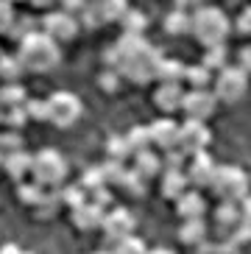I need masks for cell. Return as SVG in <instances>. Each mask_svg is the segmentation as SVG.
<instances>
[{
  "instance_id": "cell-9",
  "label": "cell",
  "mask_w": 251,
  "mask_h": 254,
  "mask_svg": "<svg viewBox=\"0 0 251 254\" xmlns=\"http://www.w3.org/2000/svg\"><path fill=\"white\" fill-rule=\"evenodd\" d=\"M215 106H218V98H215L212 90H187L182 115H185L187 120L207 123V120L215 115Z\"/></svg>"
},
{
  "instance_id": "cell-20",
  "label": "cell",
  "mask_w": 251,
  "mask_h": 254,
  "mask_svg": "<svg viewBox=\"0 0 251 254\" xmlns=\"http://www.w3.org/2000/svg\"><path fill=\"white\" fill-rule=\"evenodd\" d=\"M187 64L179 59H162L156 70V84H185Z\"/></svg>"
},
{
  "instance_id": "cell-4",
  "label": "cell",
  "mask_w": 251,
  "mask_h": 254,
  "mask_svg": "<svg viewBox=\"0 0 251 254\" xmlns=\"http://www.w3.org/2000/svg\"><path fill=\"white\" fill-rule=\"evenodd\" d=\"M31 182H37L45 190H56L67 182V159L56 148H42L34 154V171Z\"/></svg>"
},
{
  "instance_id": "cell-5",
  "label": "cell",
  "mask_w": 251,
  "mask_h": 254,
  "mask_svg": "<svg viewBox=\"0 0 251 254\" xmlns=\"http://www.w3.org/2000/svg\"><path fill=\"white\" fill-rule=\"evenodd\" d=\"M223 204H240L249 198V176L237 165H218V173L209 187Z\"/></svg>"
},
{
  "instance_id": "cell-35",
  "label": "cell",
  "mask_w": 251,
  "mask_h": 254,
  "mask_svg": "<svg viewBox=\"0 0 251 254\" xmlns=\"http://www.w3.org/2000/svg\"><path fill=\"white\" fill-rule=\"evenodd\" d=\"M109 157H112V162H123L126 157H134L131 148H128V142H126V137L109 140Z\"/></svg>"
},
{
  "instance_id": "cell-17",
  "label": "cell",
  "mask_w": 251,
  "mask_h": 254,
  "mask_svg": "<svg viewBox=\"0 0 251 254\" xmlns=\"http://www.w3.org/2000/svg\"><path fill=\"white\" fill-rule=\"evenodd\" d=\"M6 173L11 176L14 182H25L34 171V157L25 154V151H14V154H6V162H3Z\"/></svg>"
},
{
  "instance_id": "cell-28",
  "label": "cell",
  "mask_w": 251,
  "mask_h": 254,
  "mask_svg": "<svg viewBox=\"0 0 251 254\" xmlns=\"http://www.w3.org/2000/svg\"><path fill=\"white\" fill-rule=\"evenodd\" d=\"M120 23H123V28H126L123 34H131V37H142V31H145V25H148L145 23V14L137 11V8H128Z\"/></svg>"
},
{
  "instance_id": "cell-41",
  "label": "cell",
  "mask_w": 251,
  "mask_h": 254,
  "mask_svg": "<svg viewBox=\"0 0 251 254\" xmlns=\"http://www.w3.org/2000/svg\"><path fill=\"white\" fill-rule=\"evenodd\" d=\"M240 70H246V73H251V45L240 51Z\"/></svg>"
},
{
  "instance_id": "cell-27",
  "label": "cell",
  "mask_w": 251,
  "mask_h": 254,
  "mask_svg": "<svg viewBox=\"0 0 251 254\" xmlns=\"http://www.w3.org/2000/svg\"><path fill=\"white\" fill-rule=\"evenodd\" d=\"M204 235H207V226H204V221H185L182 224V229H179V238H182V243H190V246H195V243H201L204 240Z\"/></svg>"
},
{
  "instance_id": "cell-15",
  "label": "cell",
  "mask_w": 251,
  "mask_h": 254,
  "mask_svg": "<svg viewBox=\"0 0 251 254\" xmlns=\"http://www.w3.org/2000/svg\"><path fill=\"white\" fill-rule=\"evenodd\" d=\"M104 218H106V209H101L92 201H87L84 207L73 209V224L81 232H92V229H98V226H104Z\"/></svg>"
},
{
  "instance_id": "cell-31",
  "label": "cell",
  "mask_w": 251,
  "mask_h": 254,
  "mask_svg": "<svg viewBox=\"0 0 251 254\" xmlns=\"http://www.w3.org/2000/svg\"><path fill=\"white\" fill-rule=\"evenodd\" d=\"M25 115H28V120H37V123H45V120L51 123V106L42 98H31L25 104Z\"/></svg>"
},
{
  "instance_id": "cell-26",
  "label": "cell",
  "mask_w": 251,
  "mask_h": 254,
  "mask_svg": "<svg viewBox=\"0 0 251 254\" xmlns=\"http://www.w3.org/2000/svg\"><path fill=\"white\" fill-rule=\"evenodd\" d=\"M126 142H128V148H131V154L137 157V154H142V151H148L154 142H151V128L148 126H134L128 134H126Z\"/></svg>"
},
{
  "instance_id": "cell-10",
  "label": "cell",
  "mask_w": 251,
  "mask_h": 254,
  "mask_svg": "<svg viewBox=\"0 0 251 254\" xmlns=\"http://www.w3.org/2000/svg\"><path fill=\"white\" fill-rule=\"evenodd\" d=\"M212 140L207 123H198V120H185L182 123V137H179V148L185 151L187 157H195V154H204Z\"/></svg>"
},
{
  "instance_id": "cell-1",
  "label": "cell",
  "mask_w": 251,
  "mask_h": 254,
  "mask_svg": "<svg viewBox=\"0 0 251 254\" xmlns=\"http://www.w3.org/2000/svg\"><path fill=\"white\" fill-rule=\"evenodd\" d=\"M106 62H109L112 70H118L120 78L134 84H148L156 81V70H159V51L154 45H148L145 37H131V34H123V37L115 42L109 53H106Z\"/></svg>"
},
{
  "instance_id": "cell-3",
  "label": "cell",
  "mask_w": 251,
  "mask_h": 254,
  "mask_svg": "<svg viewBox=\"0 0 251 254\" xmlns=\"http://www.w3.org/2000/svg\"><path fill=\"white\" fill-rule=\"evenodd\" d=\"M232 34V20L221 6H201L192 11V39L204 51L223 48Z\"/></svg>"
},
{
  "instance_id": "cell-24",
  "label": "cell",
  "mask_w": 251,
  "mask_h": 254,
  "mask_svg": "<svg viewBox=\"0 0 251 254\" xmlns=\"http://www.w3.org/2000/svg\"><path fill=\"white\" fill-rule=\"evenodd\" d=\"M22 73H28V70L22 67L20 56H0V81L6 84H17L22 78Z\"/></svg>"
},
{
  "instance_id": "cell-21",
  "label": "cell",
  "mask_w": 251,
  "mask_h": 254,
  "mask_svg": "<svg viewBox=\"0 0 251 254\" xmlns=\"http://www.w3.org/2000/svg\"><path fill=\"white\" fill-rule=\"evenodd\" d=\"M165 31L170 37H192V11H185V8H176L165 17Z\"/></svg>"
},
{
  "instance_id": "cell-11",
  "label": "cell",
  "mask_w": 251,
  "mask_h": 254,
  "mask_svg": "<svg viewBox=\"0 0 251 254\" xmlns=\"http://www.w3.org/2000/svg\"><path fill=\"white\" fill-rule=\"evenodd\" d=\"M215 173H218V165H215V159L209 157L207 151L190 157V165H187V179H190V187H195V190H207V187H212Z\"/></svg>"
},
{
  "instance_id": "cell-2",
  "label": "cell",
  "mask_w": 251,
  "mask_h": 254,
  "mask_svg": "<svg viewBox=\"0 0 251 254\" xmlns=\"http://www.w3.org/2000/svg\"><path fill=\"white\" fill-rule=\"evenodd\" d=\"M17 56H20L22 67L28 70V73L45 75V73H53V70L59 67L62 45L53 42L45 31H34V34H28V37L17 45Z\"/></svg>"
},
{
  "instance_id": "cell-36",
  "label": "cell",
  "mask_w": 251,
  "mask_h": 254,
  "mask_svg": "<svg viewBox=\"0 0 251 254\" xmlns=\"http://www.w3.org/2000/svg\"><path fill=\"white\" fill-rule=\"evenodd\" d=\"M14 23V6L8 0H0V34H11Z\"/></svg>"
},
{
  "instance_id": "cell-22",
  "label": "cell",
  "mask_w": 251,
  "mask_h": 254,
  "mask_svg": "<svg viewBox=\"0 0 251 254\" xmlns=\"http://www.w3.org/2000/svg\"><path fill=\"white\" fill-rule=\"evenodd\" d=\"M212 84H215V73L207 64H187L185 87H190V90H209Z\"/></svg>"
},
{
  "instance_id": "cell-39",
  "label": "cell",
  "mask_w": 251,
  "mask_h": 254,
  "mask_svg": "<svg viewBox=\"0 0 251 254\" xmlns=\"http://www.w3.org/2000/svg\"><path fill=\"white\" fill-rule=\"evenodd\" d=\"M235 218H237V204H223L218 209V221L221 224H235Z\"/></svg>"
},
{
  "instance_id": "cell-25",
  "label": "cell",
  "mask_w": 251,
  "mask_h": 254,
  "mask_svg": "<svg viewBox=\"0 0 251 254\" xmlns=\"http://www.w3.org/2000/svg\"><path fill=\"white\" fill-rule=\"evenodd\" d=\"M28 104L25 101V90H22L20 84H6V87H0V106L3 109H22V106Z\"/></svg>"
},
{
  "instance_id": "cell-6",
  "label": "cell",
  "mask_w": 251,
  "mask_h": 254,
  "mask_svg": "<svg viewBox=\"0 0 251 254\" xmlns=\"http://www.w3.org/2000/svg\"><path fill=\"white\" fill-rule=\"evenodd\" d=\"M212 92L218 98V104L235 106L249 95V73L240 67H223L221 73L215 75Z\"/></svg>"
},
{
  "instance_id": "cell-37",
  "label": "cell",
  "mask_w": 251,
  "mask_h": 254,
  "mask_svg": "<svg viewBox=\"0 0 251 254\" xmlns=\"http://www.w3.org/2000/svg\"><path fill=\"white\" fill-rule=\"evenodd\" d=\"M64 201L70 204L73 209H78V207H84V204L89 201V193L84 190L81 185H75V187H70V190H64Z\"/></svg>"
},
{
  "instance_id": "cell-33",
  "label": "cell",
  "mask_w": 251,
  "mask_h": 254,
  "mask_svg": "<svg viewBox=\"0 0 251 254\" xmlns=\"http://www.w3.org/2000/svg\"><path fill=\"white\" fill-rule=\"evenodd\" d=\"M148 252H151V249H148L137 235H131V238L115 243V254H148Z\"/></svg>"
},
{
  "instance_id": "cell-29",
  "label": "cell",
  "mask_w": 251,
  "mask_h": 254,
  "mask_svg": "<svg viewBox=\"0 0 251 254\" xmlns=\"http://www.w3.org/2000/svg\"><path fill=\"white\" fill-rule=\"evenodd\" d=\"M48 190L45 187H39L37 182H22V187H20V201H25V204H31V207H37V204H45V198H48Z\"/></svg>"
},
{
  "instance_id": "cell-43",
  "label": "cell",
  "mask_w": 251,
  "mask_h": 254,
  "mask_svg": "<svg viewBox=\"0 0 251 254\" xmlns=\"http://www.w3.org/2000/svg\"><path fill=\"white\" fill-rule=\"evenodd\" d=\"M0 254H25V252H20V249H17L14 243H6V246L0 249Z\"/></svg>"
},
{
  "instance_id": "cell-23",
  "label": "cell",
  "mask_w": 251,
  "mask_h": 254,
  "mask_svg": "<svg viewBox=\"0 0 251 254\" xmlns=\"http://www.w3.org/2000/svg\"><path fill=\"white\" fill-rule=\"evenodd\" d=\"M95 11L101 17V23H106V20H123L126 11H128V3L126 0H95Z\"/></svg>"
},
{
  "instance_id": "cell-32",
  "label": "cell",
  "mask_w": 251,
  "mask_h": 254,
  "mask_svg": "<svg viewBox=\"0 0 251 254\" xmlns=\"http://www.w3.org/2000/svg\"><path fill=\"white\" fill-rule=\"evenodd\" d=\"M201 64H207V67L218 75L223 67H226V45H223V48H212V51H204V62H201Z\"/></svg>"
},
{
  "instance_id": "cell-14",
  "label": "cell",
  "mask_w": 251,
  "mask_h": 254,
  "mask_svg": "<svg viewBox=\"0 0 251 254\" xmlns=\"http://www.w3.org/2000/svg\"><path fill=\"white\" fill-rule=\"evenodd\" d=\"M151 142H154L156 148H162L165 154L168 151H173V148H179V137H182V126H179L173 118H159V120H154L151 123Z\"/></svg>"
},
{
  "instance_id": "cell-44",
  "label": "cell",
  "mask_w": 251,
  "mask_h": 254,
  "mask_svg": "<svg viewBox=\"0 0 251 254\" xmlns=\"http://www.w3.org/2000/svg\"><path fill=\"white\" fill-rule=\"evenodd\" d=\"M148 254H176V252H170V249H151Z\"/></svg>"
},
{
  "instance_id": "cell-30",
  "label": "cell",
  "mask_w": 251,
  "mask_h": 254,
  "mask_svg": "<svg viewBox=\"0 0 251 254\" xmlns=\"http://www.w3.org/2000/svg\"><path fill=\"white\" fill-rule=\"evenodd\" d=\"M106 185H109V179H106L104 168H89V171H84L81 187H84V190H89V195L95 193V190H104Z\"/></svg>"
},
{
  "instance_id": "cell-7",
  "label": "cell",
  "mask_w": 251,
  "mask_h": 254,
  "mask_svg": "<svg viewBox=\"0 0 251 254\" xmlns=\"http://www.w3.org/2000/svg\"><path fill=\"white\" fill-rule=\"evenodd\" d=\"M42 31L53 39V42L70 45V42L81 34V20H75L73 14H67L64 8H56V11H48V14H45Z\"/></svg>"
},
{
  "instance_id": "cell-40",
  "label": "cell",
  "mask_w": 251,
  "mask_h": 254,
  "mask_svg": "<svg viewBox=\"0 0 251 254\" xmlns=\"http://www.w3.org/2000/svg\"><path fill=\"white\" fill-rule=\"evenodd\" d=\"M118 70H115V75H109V73H106V75H101V84H104V90L106 92H115V90H118V87H115V84H118Z\"/></svg>"
},
{
  "instance_id": "cell-18",
  "label": "cell",
  "mask_w": 251,
  "mask_h": 254,
  "mask_svg": "<svg viewBox=\"0 0 251 254\" xmlns=\"http://www.w3.org/2000/svg\"><path fill=\"white\" fill-rule=\"evenodd\" d=\"M176 209L185 221H198V218L204 215V209H207V201H204L201 190H187V193L176 201Z\"/></svg>"
},
{
  "instance_id": "cell-45",
  "label": "cell",
  "mask_w": 251,
  "mask_h": 254,
  "mask_svg": "<svg viewBox=\"0 0 251 254\" xmlns=\"http://www.w3.org/2000/svg\"><path fill=\"white\" fill-rule=\"evenodd\" d=\"M8 3H11V6H14V3H22V0H8Z\"/></svg>"
},
{
  "instance_id": "cell-16",
  "label": "cell",
  "mask_w": 251,
  "mask_h": 254,
  "mask_svg": "<svg viewBox=\"0 0 251 254\" xmlns=\"http://www.w3.org/2000/svg\"><path fill=\"white\" fill-rule=\"evenodd\" d=\"M162 195L165 198H173V201H179L182 195L187 193V187H190V179H187V171H170V168H165L162 173Z\"/></svg>"
},
{
  "instance_id": "cell-42",
  "label": "cell",
  "mask_w": 251,
  "mask_h": 254,
  "mask_svg": "<svg viewBox=\"0 0 251 254\" xmlns=\"http://www.w3.org/2000/svg\"><path fill=\"white\" fill-rule=\"evenodd\" d=\"M37 8H53L56 3H64V0H31Z\"/></svg>"
},
{
  "instance_id": "cell-12",
  "label": "cell",
  "mask_w": 251,
  "mask_h": 254,
  "mask_svg": "<svg viewBox=\"0 0 251 254\" xmlns=\"http://www.w3.org/2000/svg\"><path fill=\"white\" fill-rule=\"evenodd\" d=\"M185 84H156L154 90V104L156 109L165 115V118H170V115L182 112V106H185Z\"/></svg>"
},
{
  "instance_id": "cell-13",
  "label": "cell",
  "mask_w": 251,
  "mask_h": 254,
  "mask_svg": "<svg viewBox=\"0 0 251 254\" xmlns=\"http://www.w3.org/2000/svg\"><path fill=\"white\" fill-rule=\"evenodd\" d=\"M134 226H137V221H134L131 212L123 209V207H115V209L106 212L104 226H101V229H104L115 243H120V240H126V238H131V235H134Z\"/></svg>"
},
{
  "instance_id": "cell-46",
  "label": "cell",
  "mask_w": 251,
  "mask_h": 254,
  "mask_svg": "<svg viewBox=\"0 0 251 254\" xmlns=\"http://www.w3.org/2000/svg\"><path fill=\"white\" fill-rule=\"evenodd\" d=\"M95 254H115V252H95Z\"/></svg>"
},
{
  "instance_id": "cell-38",
  "label": "cell",
  "mask_w": 251,
  "mask_h": 254,
  "mask_svg": "<svg viewBox=\"0 0 251 254\" xmlns=\"http://www.w3.org/2000/svg\"><path fill=\"white\" fill-rule=\"evenodd\" d=\"M235 28L240 31V34H243V37H251V6H249V8H243V11H240V17H237Z\"/></svg>"
},
{
  "instance_id": "cell-8",
  "label": "cell",
  "mask_w": 251,
  "mask_h": 254,
  "mask_svg": "<svg viewBox=\"0 0 251 254\" xmlns=\"http://www.w3.org/2000/svg\"><path fill=\"white\" fill-rule=\"evenodd\" d=\"M48 106H51V123L59 128L75 126L81 120V112H84L78 95H73V92H53L48 98Z\"/></svg>"
},
{
  "instance_id": "cell-19",
  "label": "cell",
  "mask_w": 251,
  "mask_h": 254,
  "mask_svg": "<svg viewBox=\"0 0 251 254\" xmlns=\"http://www.w3.org/2000/svg\"><path fill=\"white\" fill-rule=\"evenodd\" d=\"M134 171L140 173L145 182H151L154 176H162V173H165V159L156 157L154 151L148 148V151H142V154L134 157Z\"/></svg>"
},
{
  "instance_id": "cell-34",
  "label": "cell",
  "mask_w": 251,
  "mask_h": 254,
  "mask_svg": "<svg viewBox=\"0 0 251 254\" xmlns=\"http://www.w3.org/2000/svg\"><path fill=\"white\" fill-rule=\"evenodd\" d=\"M118 187H123L126 193H131V195H137V198H140V195L145 193V179H142V176H140L137 171H128Z\"/></svg>"
}]
</instances>
